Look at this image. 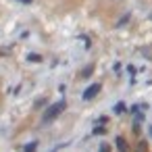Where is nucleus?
Instances as JSON below:
<instances>
[{
  "mask_svg": "<svg viewBox=\"0 0 152 152\" xmlns=\"http://www.w3.org/2000/svg\"><path fill=\"white\" fill-rule=\"evenodd\" d=\"M100 152H106V146H102V148H100Z\"/></svg>",
  "mask_w": 152,
  "mask_h": 152,
  "instance_id": "nucleus-9",
  "label": "nucleus"
},
{
  "mask_svg": "<svg viewBox=\"0 0 152 152\" xmlns=\"http://www.w3.org/2000/svg\"><path fill=\"white\" fill-rule=\"evenodd\" d=\"M27 61H29V63H40L42 56H40V54H27Z\"/></svg>",
  "mask_w": 152,
  "mask_h": 152,
  "instance_id": "nucleus-6",
  "label": "nucleus"
},
{
  "mask_svg": "<svg viewBox=\"0 0 152 152\" xmlns=\"http://www.w3.org/2000/svg\"><path fill=\"white\" fill-rule=\"evenodd\" d=\"M123 110H127L125 102H117V104H115V108H113V113H117V115H121Z\"/></svg>",
  "mask_w": 152,
  "mask_h": 152,
  "instance_id": "nucleus-3",
  "label": "nucleus"
},
{
  "mask_svg": "<svg viewBox=\"0 0 152 152\" xmlns=\"http://www.w3.org/2000/svg\"><path fill=\"white\" fill-rule=\"evenodd\" d=\"M65 106H67V102H65V100H61V102H56V104L48 106V110H46V113H44V117H42V121H44V123H48V121L56 119V117L65 110Z\"/></svg>",
  "mask_w": 152,
  "mask_h": 152,
  "instance_id": "nucleus-1",
  "label": "nucleus"
},
{
  "mask_svg": "<svg viewBox=\"0 0 152 152\" xmlns=\"http://www.w3.org/2000/svg\"><path fill=\"white\" fill-rule=\"evenodd\" d=\"M117 146H119V150H121V152H127V144H125V140H123V137H117Z\"/></svg>",
  "mask_w": 152,
  "mask_h": 152,
  "instance_id": "nucleus-4",
  "label": "nucleus"
},
{
  "mask_svg": "<svg viewBox=\"0 0 152 152\" xmlns=\"http://www.w3.org/2000/svg\"><path fill=\"white\" fill-rule=\"evenodd\" d=\"M127 21H129V15H125V17H123V19L119 21V25H123V23H127Z\"/></svg>",
  "mask_w": 152,
  "mask_h": 152,
  "instance_id": "nucleus-8",
  "label": "nucleus"
},
{
  "mask_svg": "<svg viewBox=\"0 0 152 152\" xmlns=\"http://www.w3.org/2000/svg\"><path fill=\"white\" fill-rule=\"evenodd\" d=\"M36 148H38V144H36V142H29V144L23 148V152H36Z\"/></svg>",
  "mask_w": 152,
  "mask_h": 152,
  "instance_id": "nucleus-5",
  "label": "nucleus"
},
{
  "mask_svg": "<svg viewBox=\"0 0 152 152\" xmlns=\"http://www.w3.org/2000/svg\"><path fill=\"white\" fill-rule=\"evenodd\" d=\"M150 135H152V127H150Z\"/></svg>",
  "mask_w": 152,
  "mask_h": 152,
  "instance_id": "nucleus-11",
  "label": "nucleus"
},
{
  "mask_svg": "<svg viewBox=\"0 0 152 152\" xmlns=\"http://www.w3.org/2000/svg\"><path fill=\"white\" fill-rule=\"evenodd\" d=\"M21 2H25V4H29V2H31V0H21Z\"/></svg>",
  "mask_w": 152,
  "mask_h": 152,
  "instance_id": "nucleus-10",
  "label": "nucleus"
},
{
  "mask_svg": "<svg viewBox=\"0 0 152 152\" xmlns=\"http://www.w3.org/2000/svg\"><path fill=\"white\" fill-rule=\"evenodd\" d=\"M92 71H94V67H88V69H83V73H81V75H83V77H88V75H92Z\"/></svg>",
  "mask_w": 152,
  "mask_h": 152,
  "instance_id": "nucleus-7",
  "label": "nucleus"
},
{
  "mask_svg": "<svg viewBox=\"0 0 152 152\" xmlns=\"http://www.w3.org/2000/svg\"><path fill=\"white\" fill-rule=\"evenodd\" d=\"M100 88H102L100 83H92V86H90V88L83 92V100H92V98H94V96L100 92Z\"/></svg>",
  "mask_w": 152,
  "mask_h": 152,
  "instance_id": "nucleus-2",
  "label": "nucleus"
}]
</instances>
